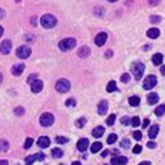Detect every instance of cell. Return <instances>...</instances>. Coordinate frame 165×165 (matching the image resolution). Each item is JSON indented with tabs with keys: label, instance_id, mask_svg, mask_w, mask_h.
Listing matches in <instances>:
<instances>
[{
	"label": "cell",
	"instance_id": "6da1fadb",
	"mask_svg": "<svg viewBox=\"0 0 165 165\" xmlns=\"http://www.w3.org/2000/svg\"><path fill=\"white\" fill-rule=\"evenodd\" d=\"M40 24H42L43 28H47V29L54 28V26L57 25V18L51 14H44L43 17L40 18Z\"/></svg>",
	"mask_w": 165,
	"mask_h": 165
},
{
	"label": "cell",
	"instance_id": "7a4b0ae2",
	"mask_svg": "<svg viewBox=\"0 0 165 165\" xmlns=\"http://www.w3.org/2000/svg\"><path fill=\"white\" fill-rule=\"evenodd\" d=\"M76 46V40L74 38H67V39H63L58 43V47H60L61 51H69L72 50L74 47Z\"/></svg>",
	"mask_w": 165,
	"mask_h": 165
},
{
	"label": "cell",
	"instance_id": "3957f363",
	"mask_svg": "<svg viewBox=\"0 0 165 165\" xmlns=\"http://www.w3.org/2000/svg\"><path fill=\"white\" fill-rule=\"evenodd\" d=\"M132 72H133V76L135 79H142L144 74V64L143 63H140V61H136V63H133L132 64Z\"/></svg>",
	"mask_w": 165,
	"mask_h": 165
},
{
	"label": "cell",
	"instance_id": "277c9868",
	"mask_svg": "<svg viewBox=\"0 0 165 165\" xmlns=\"http://www.w3.org/2000/svg\"><path fill=\"white\" fill-rule=\"evenodd\" d=\"M69 89H71V83L67 79H58L56 83V90L58 93H67Z\"/></svg>",
	"mask_w": 165,
	"mask_h": 165
},
{
	"label": "cell",
	"instance_id": "5b68a950",
	"mask_svg": "<svg viewBox=\"0 0 165 165\" xmlns=\"http://www.w3.org/2000/svg\"><path fill=\"white\" fill-rule=\"evenodd\" d=\"M39 122L42 126H51L54 124V115L50 112H44V114L40 115Z\"/></svg>",
	"mask_w": 165,
	"mask_h": 165
},
{
	"label": "cell",
	"instance_id": "8992f818",
	"mask_svg": "<svg viewBox=\"0 0 165 165\" xmlns=\"http://www.w3.org/2000/svg\"><path fill=\"white\" fill-rule=\"evenodd\" d=\"M31 53H32V50H31V47H29V46H20L17 49V51H15L17 57L21 58V60H25V58H28L29 56H31Z\"/></svg>",
	"mask_w": 165,
	"mask_h": 165
},
{
	"label": "cell",
	"instance_id": "52a82bcc",
	"mask_svg": "<svg viewBox=\"0 0 165 165\" xmlns=\"http://www.w3.org/2000/svg\"><path fill=\"white\" fill-rule=\"evenodd\" d=\"M155 85H157V78H155L154 75H148L147 78L144 79V82H143V87H144L146 90L153 89Z\"/></svg>",
	"mask_w": 165,
	"mask_h": 165
},
{
	"label": "cell",
	"instance_id": "ba28073f",
	"mask_svg": "<svg viewBox=\"0 0 165 165\" xmlns=\"http://www.w3.org/2000/svg\"><path fill=\"white\" fill-rule=\"evenodd\" d=\"M11 46H13V43H11L10 39H6L2 42V44H0V53L2 54H8L11 50Z\"/></svg>",
	"mask_w": 165,
	"mask_h": 165
},
{
	"label": "cell",
	"instance_id": "9c48e42d",
	"mask_svg": "<svg viewBox=\"0 0 165 165\" xmlns=\"http://www.w3.org/2000/svg\"><path fill=\"white\" fill-rule=\"evenodd\" d=\"M42 89H43V82H42L40 79H35V81L31 83L32 93H39V92H42Z\"/></svg>",
	"mask_w": 165,
	"mask_h": 165
},
{
	"label": "cell",
	"instance_id": "30bf717a",
	"mask_svg": "<svg viewBox=\"0 0 165 165\" xmlns=\"http://www.w3.org/2000/svg\"><path fill=\"white\" fill-rule=\"evenodd\" d=\"M107 33L105 32H100L96 35V39H94V43H96V46H103V44L107 42Z\"/></svg>",
	"mask_w": 165,
	"mask_h": 165
},
{
	"label": "cell",
	"instance_id": "8fae6325",
	"mask_svg": "<svg viewBox=\"0 0 165 165\" xmlns=\"http://www.w3.org/2000/svg\"><path fill=\"white\" fill-rule=\"evenodd\" d=\"M24 69H25V64H17V65H13V68H11V74L14 76H20L24 72Z\"/></svg>",
	"mask_w": 165,
	"mask_h": 165
},
{
	"label": "cell",
	"instance_id": "7c38bea8",
	"mask_svg": "<svg viewBox=\"0 0 165 165\" xmlns=\"http://www.w3.org/2000/svg\"><path fill=\"white\" fill-rule=\"evenodd\" d=\"M107 110H108V103L105 100H101L100 103H99V107H97V114L99 115H105Z\"/></svg>",
	"mask_w": 165,
	"mask_h": 165
},
{
	"label": "cell",
	"instance_id": "4fadbf2b",
	"mask_svg": "<svg viewBox=\"0 0 165 165\" xmlns=\"http://www.w3.org/2000/svg\"><path fill=\"white\" fill-rule=\"evenodd\" d=\"M38 146H39L40 148H47L50 146V139L47 136H40L39 139H38Z\"/></svg>",
	"mask_w": 165,
	"mask_h": 165
},
{
	"label": "cell",
	"instance_id": "5bb4252c",
	"mask_svg": "<svg viewBox=\"0 0 165 165\" xmlns=\"http://www.w3.org/2000/svg\"><path fill=\"white\" fill-rule=\"evenodd\" d=\"M76 147H78L79 151H85V150H87V147H89V139L83 137V139L78 140V144H76Z\"/></svg>",
	"mask_w": 165,
	"mask_h": 165
},
{
	"label": "cell",
	"instance_id": "9a60e30c",
	"mask_svg": "<svg viewBox=\"0 0 165 165\" xmlns=\"http://www.w3.org/2000/svg\"><path fill=\"white\" fill-rule=\"evenodd\" d=\"M126 162H128V158L122 157V155L111 158V165H126Z\"/></svg>",
	"mask_w": 165,
	"mask_h": 165
},
{
	"label": "cell",
	"instance_id": "2e32d148",
	"mask_svg": "<svg viewBox=\"0 0 165 165\" xmlns=\"http://www.w3.org/2000/svg\"><path fill=\"white\" fill-rule=\"evenodd\" d=\"M160 100V96L157 93H148L147 94V103L150 105H155V103H158Z\"/></svg>",
	"mask_w": 165,
	"mask_h": 165
},
{
	"label": "cell",
	"instance_id": "e0dca14e",
	"mask_svg": "<svg viewBox=\"0 0 165 165\" xmlns=\"http://www.w3.org/2000/svg\"><path fill=\"white\" fill-rule=\"evenodd\" d=\"M78 56L81 58H86V57H89L90 56V49L87 46H82L81 49L78 50Z\"/></svg>",
	"mask_w": 165,
	"mask_h": 165
},
{
	"label": "cell",
	"instance_id": "ac0fdd59",
	"mask_svg": "<svg viewBox=\"0 0 165 165\" xmlns=\"http://www.w3.org/2000/svg\"><path fill=\"white\" fill-rule=\"evenodd\" d=\"M104 130L105 129L103 128V126H96V128L93 129V132H92V135H93L96 139H100V137L104 135Z\"/></svg>",
	"mask_w": 165,
	"mask_h": 165
},
{
	"label": "cell",
	"instance_id": "d6986e66",
	"mask_svg": "<svg viewBox=\"0 0 165 165\" xmlns=\"http://www.w3.org/2000/svg\"><path fill=\"white\" fill-rule=\"evenodd\" d=\"M158 130H160V126H158V125H153L150 129H148V137H150V139H155L157 135H158Z\"/></svg>",
	"mask_w": 165,
	"mask_h": 165
},
{
	"label": "cell",
	"instance_id": "ffe728a7",
	"mask_svg": "<svg viewBox=\"0 0 165 165\" xmlns=\"http://www.w3.org/2000/svg\"><path fill=\"white\" fill-rule=\"evenodd\" d=\"M147 36L150 39H157L158 36H160V29L158 28H150L147 31Z\"/></svg>",
	"mask_w": 165,
	"mask_h": 165
},
{
	"label": "cell",
	"instance_id": "44dd1931",
	"mask_svg": "<svg viewBox=\"0 0 165 165\" xmlns=\"http://www.w3.org/2000/svg\"><path fill=\"white\" fill-rule=\"evenodd\" d=\"M151 60H153V64H154V65H160L162 63V60H164V56H162L161 53H157V54L153 56Z\"/></svg>",
	"mask_w": 165,
	"mask_h": 165
},
{
	"label": "cell",
	"instance_id": "7402d4cb",
	"mask_svg": "<svg viewBox=\"0 0 165 165\" xmlns=\"http://www.w3.org/2000/svg\"><path fill=\"white\" fill-rule=\"evenodd\" d=\"M128 103H129V105H132V107H137V105L140 104V99L137 96H130L129 99H128Z\"/></svg>",
	"mask_w": 165,
	"mask_h": 165
},
{
	"label": "cell",
	"instance_id": "603a6c76",
	"mask_svg": "<svg viewBox=\"0 0 165 165\" xmlns=\"http://www.w3.org/2000/svg\"><path fill=\"white\" fill-rule=\"evenodd\" d=\"M103 148V144L100 143V142H96V143H93L92 146H90V151L93 153V154H96V153H99V151Z\"/></svg>",
	"mask_w": 165,
	"mask_h": 165
},
{
	"label": "cell",
	"instance_id": "cb8c5ba5",
	"mask_svg": "<svg viewBox=\"0 0 165 165\" xmlns=\"http://www.w3.org/2000/svg\"><path fill=\"white\" fill-rule=\"evenodd\" d=\"M8 148H10V143H8L7 140L0 139V151L6 153V151H8Z\"/></svg>",
	"mask_w": 165,
	"mask_h": 165
},
{
	"label": "cell",
	"instance_id": "d4e9b609",
	"mask_svg": "<svg viewBox=\"0 0 165 165\" xmlns=\"http://www.w3.org/2000/svg\"><path fill=\"white\" fill-rule=\"evenodd\" d=\"M107 92L108 93H112V92H118V87H117V85H115V82L114 81H111V82H108V85H107Z\"/></svg>",
	"mask_w": 165,
	"mask_h": 165
},
{
	"label": "cell",
	"instance_id": "484cf974",
	"mask_svg": "<svg viewBox=\"0 0 165 165\" xmlns=\"http://www.w3.org/2000/svg\"><path fill=\"white\" fill-rule=\"evenodd\" d=\"M51 155H53L54 158H61L64 155V151L61 150V148H53V150H51Z\"/></svg>",
	"mask_w": 165,
	"mask_h": 165
},
{
	"label": "cell",
	"instance_id": "4316f807",
	"mask_svg": "<svg viewBox=\"0 0 165 165\" xmlns=\"http://www.w3.org/2000/svg\"><path fill=\"white\" fill-rule=\"evenodd\" d=\"M164 112H165V104L158 105V107L155 108V115H157V117H161V115H164Z\"/></svg>",
	"mask_w": 165,
	"mask_h": 165
},
{
	"label": "cell",
	"instance_id": "83f0119b",
	"mask_svg": "<svg viewBox=\"0 0 165 165\" xmlns=\"http://www.w3.org/2000/svg\"><path fill=\"white\" fill-rule=\"evenodd\" d=\"M68 137H64V136H57L56 137V142H57L58 144H65V143H68Z\"/></svg>",
	"mask_w": 165,
	"mask_h": 165
},
{
	"label": "cell",
	"instance_id": "f1b7e54d",
	"mask_svg": "<svg viewBox=\"0 0 165 165\" xmlns=\"http://www.w3.org/2000/svg\"><path fill=\"white\" fill-rule=\"evenodd\" d=\"M85 124H86V118H85V117H82L81 119H78V121L75 122L76 128H83V126H85Z\"/></svg>",
	"mask_w": 165,
	"mask_h": 165
},
{
	"label": "cell",
	"instance_id": "f546056e",
	"mask_svg": "<svg viewBox=\"0 0 165 165\" xmlns=\"http://www.w3.org/2000/svg\"><path fill=\"white\" fill-rule=\"evenodd\" d=\"M130 125H132L133 128H137V126L140 125V119H139V117H133V118L130 119Z\"/></svg>",
	"mask_w": 165,
	"mask_h": 165
},
{
	"label": "cell",
	"instance_id": "4dcf8cb0",
	"mask_svg": "<svg viewBox=\"0 0 165 165\" xmlns=\"http://www.w3.org/2000/svg\"><path fill=\"white\" fill-rule=\"evenodd\" d=\"M33 157H35V161H44V160H46V155H44L43 153H38V154H33Z\"/></svg>",
	"mask_w": 165,
	"mask_h": 165
},
{
	"label": "cell",
	"instance_id": "1f68e13d",
	"mask_svg": "<svg viewBox=\"0 0 165 165\" xmlns=\"http://www.w3.org/2000/svg\"><path fill=\"white\" fill-rule=\"evenodd\" d=\"M121 147H122V148H129V147H130V140H129V139H122Z\"/></svg>",
	"mask_w": 165,
	"mask_h": 165
},
{
	"label": "cell",
	"instance_id": "d6a6232c",
	"mask_svg": "<svg viewBox=\"0 0 165 165\" xmlns=\"http://www.w3.org/2000/svg\"><path fill=\"white\" fill-rule=\"evenodd\" d=\"M115 142H117V135H115V133H112V135H110V136H108L107 143L108 144H112V143H115Z\"/></svg>",
	"mask_w": 165,
	"mask_h": 165
},
{
	"label": "cell",
	"instance_id": "836d02e7",
	"mask_svg": "<svg viewBox=\"0 0 165 165\" xmlns=\"http://www.w3.org/2000/svg\"><path fill=\"white\" fill-rule=\"evenodd\" d=\"M130 79V75L129 74H124V75H121V82L122 83H128Z\"/></svg>",
	"mask_w": 165,
	"mask_h": 165
},
{
	"label": "cell",
	"instance_id": "e575fe53",
	"mask_svg": "<svg viewBox=\"0 0 165 165\" xmlns=\"http://www.w3.org/2000/svg\"><path fill=\"white\" fill-rule=\"evenodd\" d=\"M33 162H35V157H33V155H28V157L25 158V164L26 165H32Z\"/></svg>",
	"mask_w": 165,
	"mask_h": 165
},
{
	"label": "cell",
	"instance_id": "d590c367",
	"mask_svg": "<svg viewBox=\"0 0 165 165\" xmlns=\"http://www.w3.org/2000/svg\"><path fill=\"white\" fill-rule=\"evenodd\" d=\"M133 139L137 140V142L142 140V132H140V130H135V132H133Z\"/></svg>",
	"mask_w": 165,
	"mask_h": 165
},
{
	"label": "cell",
	"instance_id": "8d00e7d4",
	"mask_svg": "<svg viewBox=\"0 0 165 165\" xmlns=\"http://www.w3.org/2000/svg\"><path fill=\"white\" fill-rule=\"evenodd\" d=\"M114 122H115V115L111 114V115H110V117L107 118V125L111 126V125H114Z\"/></svg>",
	"mask_w": 165,
	"mask_h": 165
},
{
	"label": "cell",
	"instance_id": "74e56055",
	"mask_svg": "<svg viewBox=\"0 0 165 165\" xmlns=\"http://www.w3.org/2000/svg\"><path fill=\"white\" fill-rule=\"evenodd\" d=\"M32 143H33V139H32V137H28V139H26V142H25V146H24V147L28 150V148L32 146Z\"/></svg>",
	"mask_w": 165,
	"mask_h": 165
},
{
	"label": "cell",
	"instance_id": "f35d334b",
	"mask_svg": "<svg viewBox=\"0 0 165 165\" xmlns=\"http://www.w3.org/2000/svg\"><path fill=\"white\" fill-rule=\"evenodd\" d=\"M14 112H15V115H17V117H20V115H22L25 111H24V108H22V107H17L14 110Z\"/></svg>",
	"mask_w": 165,
	"mask_h": 165
},
{
	"label": "cell",
	"instance_id": "ab89813d",
	"mask_svg": "<svg viewBox=\"0 0 165 165\" xmlns=\"http://www.w3.org/2000/svg\"><path fill=\"white\" fill-rule=\"evenodd\" d=\"M121 124H122V125H129V124H130V119H129V117H122V119H121Z\"/></svg>",
	"mask_w": 165,
	"mask_h": 165
},
{
	"label": "cell",
	"instance_id": "60d3db41",
	"mask_svg": "<svg viewBox=\"0 0 165 165\" xmlns=\"http://www.w3.org/2000/svg\"><path fill=\"white\" fill-rule=\"evenodd\" d=\"M76 103H75V100L74 99H68V100L65 101V105H68V107H74Z\"/></svg>",
	"mask_w": 165,
	"mask_h": 165
},
{
	"label": "cell",
	"instance_id": "b9f144b4",
	"mask_svg": "<svg viewBox=\"0 0 165 165\" xmlns=\"http://www.w3.org/2000/svg\"><path fill=\"white\" fill-rule=\"evenodd\" d=\"M132 151L135 153V154H140V153H142V146H139V144H137V146H135Z\"/></svg>",
	"mask_w": 165,
	"mask_h": 165
},
{
	"label": "cell",
	"instance_id": "7bdbcfd3",
	"mask_svg": "<svg viewBox=\"0 0 165 165\" xmlns=\"http://www.w3.org/2000/svg\"><path fill=\"white\" fill-rule=\"evenodd\" d=\"M36 78H38V75H36V74H32V75L28 76V81H26V82H28V83H32V81H35Z\"/></svg>",
	"mask_w": 165,
	"mask_h": 165
},
{
	"label": "cell",
	"instance_id": "ee69618b",
	"mask_svg": "<svg viewBox=\"0 0 165 165\" xmlns=\"http://www.w3.org/2000/svg\"><path fill=\"white\" fill-rule=\"evenodd\" d=\"M150 21L151 22H160V21H161V18L158 17V15H153V17L150 18Z\"/></svg>",
	"mask_w": 165,
	"mask_h": 165
},
{
	"label": "cell",
	"instance_id": "f6af8a7d",
	"mask_svg": "<svg viewBox=\"0 0 165 165\" xmlns=\"http://www.w3.org/2000/svg\"><path fill=\"white\" fill-rule=\"evenodd\" d=\"M147 147H148V148H155V147H157V144H155L154 142H148V143H147Z\"/></svg>",
	"mask_w": 165,
	"mask_h": 165
},
{
	"label": "cell",
	"instance_id": "bcb514c9",
	"mask_svg": "<svg viewBox=\"0 0 165 165\" xmlns=\"http://www.w3.org/2000/svg\"><path fill=\"white\" fill-rule=\"evenodd\" d=\"M142 125H143V128H147V126L150 125V121H148V119L146 118V119H144L143 122H142Z\"/></svg>",
	"mask_w": 165,
	"mask_h": 165
},
{
	"label": "cell",
	"instance_id": "7dc6e473",
	"mask_svg": "<svg viewBox=\"0 0 165 165\" xmlns=\"http://www.w3.org/2000/svg\"><path fill=\"white\" fill-rule=\"evenodd\" d=\"M160 2H161V0H148V3H150L151 6H157Z\"/></svg>",
	"mask_w": 165,
	"mask_h": 165
},
{
	"label": "cell",
	"instance_id": "c3c4849f",
	"mask_svg": "<svg viewBox=\"0 0 165 165\" xmlns=\"http://www.w3.org/2000/svg\"><path fill=\"white\" fill-rule=\"evenodd\" d=\"M26 40H28V42H32V40H35V36H32V35H26Z\"/></svg>",
	"mask_w": 165,
	"mask_h": 165
},
{
	"label": "cell",
	"instance_id": "681fc988",
	"mask_svg": "<svg viewBox=\"0 0 165 165\" xmlns=\"http://www.w3.org/2000/svg\"><path fill=\"white\" fill-rule=\"evenodd\" d=\"M6 17V13H4V10H2V8H0V20H2V18H4Z\"/></svg>",
	"mask_w": 165,
	"mask_h": 165
},
{
	"label": "cell",
	"instance_id": "f907efd6",
	"mask_svg": "<svg viewBox=\"0 0 165 165\" xmlns=\"http://www.w3.org/2000/svg\"><path fill=\"white\" fill-rule=\"evenodd\" d=\"M0 165H8L7 160H0Z\"/></svg>",
	"mask_w": 165,
	"mask_h": 165
},
{
	"label": "cell",
	"instance_id": "816d5d0a",
	"mask_svg": "<svg viewBox=\"0 0 165 165\" xmlns=\"http://www.w3.org/2000/svg\"><path fill=\"white\" fill-rule=\"evenodd\" d=\"M105 57H107V58H108V57H112V51H111V50H108L107 53H105Z\"/></svg>",
	"mask_w": 165,
	"mask_h": 165
},
{
	"label": "cell",
	"instance_id": "f5cc1de1",
	"mask_svg": "<svg viewBox=\"0 0 165 165\" xmlns=\"http://www.w3.org/2000/svg\"><path fill=\"white\" fill-rule=\"evenodd\" d=\"M31 22H32L33 25H36V24H38V21H36V17H33L32 20H31Z\"/></svg>",
	"mask_w": 165,
	"mask_h": 165
},
{
	"label": "cell",
	"instance_id": "db71d44e",
	"mask_svg": "<svg viewBox=\"0 0 165 165\" xmlns=\"http://www.w3.org/2000/svg\"><path fill=\"white\" fill-rule=\"evenodd\" d=\"M161 74L162 75H165V65H162L161 67Z\"/></svg>",
	"mask_w": 165,
	"mask_h": 165
},
{
	"label": "cell",
	"instance_id": "11a10c76",
	"mask_svg": "<svg viewBox=\"0 0 165 165\" xmlns=\"http://www.w3.org/2000/svg\"><path fill=\"white\" fill-rule=\"evenodd\" d=\"M139 165H151V164H150V162H148V161H144V162H140Z\"/></svg>",
	"mask_w": 165,
	"mask_h": 165
},
{
	"label": "cell",
	"instance_id": "9f6ffc18",
	"mask_svg": "<svg viewBox=\"0 0 165 165\" xmlns=\"http://www.w3.org/2000/svg\"><path fill=\"white\" fill-rule=\"evenodd\" d=\"M3 32H4V29H3V26L0 25V38H2V35H3Z\"/></svg>",
	"mask_w": 165,
	"mask_h": 165
},
{
	"label": "cell",
	"instance_id": "6f0895ef",
	"mask_svg": "<svg viewBox=\"0 0 165 165\" xmlns=\"http://www.w3.org/2000/svg\"><path fill=\"white\" fill-rule=\"evenodd\" d=\"M148 49H150V44H146V46L143 47V50H148Z\"/></svg>",
	"mask_w": 165,
	"mask_h": 165
},
{
	"label": "cell",
	"instance_id": "680465c9",
	"mask_svg": "<svg viewBox=\"0 0 165 165\" xmlns=\"http://www.w3.org/2000/svg\"><path fill=\"white\" fill-rule=\"evenodd\" d=\"M108 153H110V151H103V157H107Z\"/></svg>",
	"mask_w": 165,
	"mask_h": 165
},
{
	"label": "cell",
	"instance_id": "91938a15",
	"mask_svg": "<svg viewBox=\"0 0 165 165\" xmlns=\"http://www.w3.org/2000/svg\"><path fill=\"white\" fill-rule=\"evenodd\" d=\"M72 165H82V164H81L79 161H75V162H72Z\"/></svg>",
	"mask_w": 165,
	"mask_h": 165
},
{
	"label": "cell",
	"instance_id": "94428289",
	"mask_svg": "<svg viewBox=\"0 0 165 165\" xmlns=\"http://www.w3.org/2000/svg\"><path fill=\"white\" fill-rule=\"evenodd\" d=\"M2 81H3V75H2V72H0V83H2Z\"/></svg>",
	"mask_w": 165,
	"mask_h": 165
},
{
	"label": "cell",
	"instance_id": "6125c7cd",
	"mask_svg": "<svg viewBox=\"0 0 165 165\" xmlns=\"http://www.w3.org/2000/svg\"><path fill=\"white\" fill-rule=\"evenodd\" d=\"M107 2H111V3H114V2H118V0H107Z\"/></svg>",
	"mask_w": 165,
	"mask_h": 165
}]
</instances>
